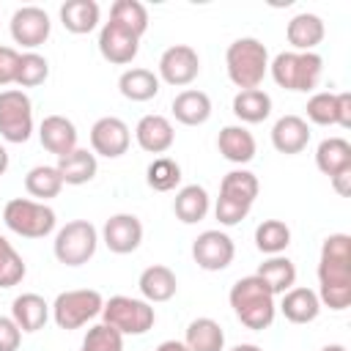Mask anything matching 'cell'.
I'll list each match as a JSON object with an SVG mask.
<instances>
[{"label":"cell","mask_w":351,"mask_h":351,"mask_svg":"<svg viewBox=\"0 0 351 351\" xmlns=\"http://www.w3.org/2000/svg\"><path fill=\"white\" fill-rule=\"evenodd\" d=\"M307 143H310V126L302 115H282L274 121V126H271L274 151L293 156V154H302L307 148Z\"/></svg>","instance_id":"e0dca14e"},{"label":"cell","mask_w":351,"mask_h":351,"mask_svg":"<svg viewBox=\"0 0 351 351\" xmlns=\"http://www.w3.org/2000/svg\"><path fill=\"white\" fill-rule=\"evenodd\" d=\"M329 181H332V186H335V192H337L340 197H348V195H351V170H343V173L332 176Z\"/></svg>","instance_id":"f6af8a7d"},{"label":"cell","mask_w":351,"mask_h":351,"mask_svg":"<svg viewBox=\"0 0 351 351\" xmlns=\"http://www.w3.org/2000/svg\"><path fill=\"white\" fill-rule=\"evenodd\" d=\"M318 302L335 313L351 304V236L332 233L318 258Z\"/></svg>","instance_id":"6da1fadb"},{"label":"cell","mask_w":351,"mask_h":351,"mask_svg":"<svg viewBox=\"0 0 351 351\" xmlns=\"http://www.w3.org/2000/svg\"><path fill=\"white\" fill-rule=\"evenodd\" d=\"M156 351H186V346L181 340H165L156 346Z\"/></svg>","instance_id":"bcb514c9"},{"label":"cell","mask_w":351,"mask_h":351,"mask_svg":"<svg viewBox=\"0 0 351 351\" xmlns=\"http://www.w3.org/2000/svg\"><path fill=\"white\" fill-rule=\"evenodd\" d=\"M192 258L206 271H222L236 258V244L225 230H203L192 241Z\"/></svg>","instance_id":"7c38bea8"},{"label":"cell","mask_w":351,"mask_h":351,"mask_svg":"<svg viewBox=\"0 0 351 351\" xmlns=\"http://www.w3.org/2000/svg\"><path fill=\"white\" fill-rule=\"evenodd\" d=\"M101 8L96 0H66L60 5V25L74 33V36H85L99 25Z\"/></svg>","instance_id":"4316f807"},{"label":"cell","mask_w":351,"mask_h":351,"mask_svg":"<svg viewBox=\"0 0 351 351\" xmlns=\"http://www.w3.org/2000/svg\"><path fill=\"white\" fill-rule=\"evenodd\" d=\"M134 140L137 145L145 151V154H165L173 148L176 143V132H173V123L165 118V115H143L134 126Z\"/></svg>","instance_id":"2e32d148"},{"label":"cell","mask_w":351,"mask_h":351,"mask_svg":"<svg viewBox=\"0 0 351 351\" xmlns=\"http://www.w3.org/2000/svg\"><path fill=\"white\" fill-rule=\"evenodd\" d=\"M137 288L143 293L145 302L156 304V302H170L178 291V280L173 274L170 266H162V263H154L148 269H143L140 280H137Z\"/></svg>","instance_id":"44dd1931"},{"label":"cell","mask_w":351,"mask_h":351,"mask_svg":"<svg viewBox=\"0 0 351 351\" xmlns=\"http://www.w3.org/2000/svg\"><path fill=\"white\" fill-rule=\"evenodd\" d=\"M228 302L236 313V318L252 329V332H263L271 326L274 315H277V304H274V293L266 288V282L258 274L241 277L230 285Z\"/></svg>","instance_id":"7a4b0ae2"},{"label":"cell","mask_w":351,"mask_h":351,"mask_svg":"<svg viewBox=\"0 0 351 351\" xmlns=\"http://www.w3.org/2000/svg\"><path fill=\"white\" fill-rule=\"evenodd\" d=\"M291 244V228L282 219H263L255 228V247L263 255H282Z\"/></svg>","instance_id":"e575fe53"},{"label":"cell","mask_w":351,"mask_h":351,"mask_svg":"<svg viewBox=\"0 0 351 351\" xmlns=\"http://www.w3.org/2000/svg\"><path fill=\"white\" fill-rule=\"evenodd\" d=\"M208 208H211V197L200 184H186L173 197V211L184 225H195V222L206 219Z\"/></svg>","instance_id":"484cf974"},{"label":"cell","mask_w":351,"mask_h":351,"mask_svg":"<svg viewBox=\"0 0 351 351\" xmlns=\"http://www.w3.org/2000/svg\"><path fill=\"white\" fill-rule=\"evenodd\" d=\"M33 134V101L25 90H0V137L5 143H27Z\"/></svg>","instance_id":"9c48e42d"},{"label":"cell","mask_w":351,"mask_h":351,"mask_svg":"<svg viewBox=\"0 0 351 351\" xmlns=\"http://www.w3.org/2000/svg\"><path fill=\"white\" fill-rule=\"evenodd\" d=\"M80 351H123V335L107 324H96L88 329Z\"/></svg>","instance_id":"60d3db41"},{"label":"cell","mask_w":351,"mask_h":351,"mask_svg":"<svg viewBox=\"0 0 351 351\" xmlns=\"http://www.w3.org/2000/svg\"><path fill=\"white\" fill-rule=\"evenodd\" d=\"M110 22H118L121 27L143 38V33L148 30V8L140 0H115L110 8Z\"/></svg>","instance_id":"d590c367"},{"label":"cell","mask_w":351,"mask_h":351,"mask_svg":"<svg viewBox=\"0 0 351 351\" xmlns=\"http://www.w3.org/2000/svg\"><path fill=\"white\" fill-rule=\"evenodd\" d=\"M269 74L280 88L307 93L318 85V80L324 74V58L318 52H291L288 49V52L274 55V60H269Z\"/></svg>","instance_id":"277c9868"},{"label":"cell","mask_w":351,"mask_h":351,"mask_svg":"<svg viewBox=\"0 0 351 351\" xmlns=\"http://www.w3.org/2000/svg\"><path fill=\"white\" fill-rule=\"evenodd\" d=\"M47 77H49V63L44 55H38V52L19 55V71H16V82H14V85H19V90L36 88V85L47 82Z\"/></svg>","instance_id":"f35d334b"},{"label":"cell","mask_w":351,"mask_h":351,"mask_svg":"<svg viewBox=\"0 0 351 351\" xmlns=\"http://www.w3.org/2000/svg\"><path fill=\"white\" fill-rule=\"evenodd\" d=\"M3 222L11 233L22 239H44L55 230L58 214L47 203H38L30 197H14L3 208Z\"/></svg>","instance_id":"5b68a950"},{"label":"cell","mask_w":351,"mask_h":351,"mask_svg":"<svg viewBox=\"0 0 351 351\" xmlns=\"http://www.w3.org/2000/svg\"><path fill=\"white\" fill-rule=\"evenodd\" d=\"M58 173L63 178V184L69 186H82L88 181H93L96 170H99V162H96V154L88 151V148H74L71 154L60 156L58 159Z\"/></svg>","instance_id":"d4e9b609"},{"label":"cell","mask_w":351,"mask_h":351,"mask_svg":"<svg viewBox=\"0 0 351 351\" xmlns=\"http://www.w3.org/2000/svg\"><path fill=\"white\" fill-rule=\"evenodd\" d=\"M38 140L49 154L60 159L77 148V126L66 115H47L38 126Z\"/></svg>","instance_id":"ac0fdd59"},{"label":"cell","mask_w":351,"mask_h":351,"mask_svg":"<svg viewBox=\"0 0 351 351\" xmlns=\"http://www.w3.org/2000/svg\"><path fill=\"white\" fill-rule=\"evenodd\" d=\"M170 110H173V118L178 123H184V126H203L211 118V99L203 90L186 88V90H181L173 99Z\"/></svg>","instance_id":"cb8c5ba5"},{"label":"cell","mask_w":351,"mask_h":351,"mask_svg":"<svg viewBox=\"0 0 351 351\" xmlns=\"http://www.w3.org/2000/svg\"><path fill=\"white\" fill-rule=\"evenodd\" d=\"M263 282H266V288L277 296H282L285 291H291L293 285H296V266H293V261L291 258H285V255H269L261 266H258V271H255Z\"/></svg>","instance_id":"f546056e"},{"label":"cell","mask_w":351,"mask_h":351,"mask_svg":"<svg viewBox=\"0 0 351 351\" xmlns=\"http://www.w3.org/2000/svg\"><path fill=\"white\" fill-rule=\"evenodd\" d=\"M326 27L318 14H296L285 25V38L291 44V52H315V47L324 41Z\"/></svg>","instance_id":"d6986e66"},{"label":"cell","mask_w":351,"mask_h":351,"mask_svg":"<svg viewBox=\"0 0 351 351\" xmlns=\"http://www.w3.org/2000/svg\"><path fill=\"white\" fill-rule=\"evenodd\" d=\"M186 351H222L225 348V332L214 318H195L186 326L184 335Z\"/></svg>","instance_id":"4dcf8cb0"},{"label":"cell","mask_w":351,"mask_h":351,"mask_svg":"<svg viewBox=\"0 0 351 351\" xmlns=\"http://www.w3.org/2000/svg\"><path fill=\"white\" fill-rule=\"evenodd\" d=\"M321 351H348V348H346L343 343H329V346H324Z\"/></svg>","instance_id":"681fc988"},{"label":"cell","mask_w":351,"mask_h":351,"mask_svg":"<svg viewBox=\"0 0 351 351\" xmlns=\"http://www.w3.org/2000/svg\"><path fill=\"white\" fill-rule=\"evenodd\" d=\"M101 307H104V299L99 291L93 288H74V291H63L55 296V302L49 304L52 310V318L60 329L71 332V329H80L85 326L88 321H93L96 315H101Z\"/></svg>","instance_id":"ba28073f"},{"label":"cell","mask_w":351,"mask_h":351,"mask_svg":"<svg viewBox=\"0 0 351 351\" xmlns=\"http://www.w3.org/2000/svg\"><path fill=\"white\" fill-rule=\"evenodd\" d=\"M118 90L123 99L129 101H148L159 93V77L151 71V69H126L121 77H118Z\"/></svg>","instance_id":"1f68e13d"},{"label":"cell","mask_w":351,"mask_h":351,"mask_svg":"<svg viewBox=\"0 0 351 351\" xmlns=\"http://www.w3.org/2000/svg\"><path fill=\"white\" fill-rule=\"evenodd\" d=\"M11 318L22 332H38L49 318V304L38 293H19L11 302Z\"/></svg>","instance_id":"83f0119b"},{"label":"cell","mask_w":351,"mask_h":351,"mask_svg":"<svg viewBox=\"0 0 351 351\" xmlns=\"http://www.w3.org/2000/svg\"><path fill=\"white\" fill-rule=\"evenodd\" d=\"M52 33L49 14L38 5H22L11 14V38L25 49H38Z\"/></svg>","instance_id":"8fae6325"},{"label":"cell","mask_w":351,"mask_h":351,"mask_svg":"<svg viewBox=\"0 0 351 351\" xmlns=\"http://www.w3.org/2000/svg\"><path fill=\"white\" fill-rule=\"evenodd\" d=\"M261 192V184H258V176L239 167V170H230L222 176V184H219V197L228 200V203H236L241 208H252L255 197Z\"/></svg>","instance_id":"7402d4cb"},{"label":"cell","mask_w":351,"mask_h":351,"mask_svg":"<svg viewBox=\"0 0 351 351\" xmlns=\"http://www.w3.org/2000/svg\"><path fill=\"white\" fill-rule=\"evenodd\" d=\"M5 170H8V151L5 145H0V176H5Z\"/></svg>","instance_id":"7dc6e473"},{"label":"cell","mask_w":351,"mask_h":351,"mask_svg":"<svg viewBox=\"0 0 351 351\" xmlns=\"http://www.w3.org/2000/svg\"><path fill=\"white\" fill-rule=\"evenodd\" d=\"M225 69H228L230 82L239 90L258 88L263 82V77L269 74V49H266V44L252 38V36L236 38L225 52Z\"/></svg>","instance_id":"3957f363"},{"label":"cell","mask_w":351,"mask_h":351,"mask_svg":"<svg viewBox=\"0 0 351 351\" xmlns=\"http://www.w3.org/2000/svg\"><path fill=\"white\" fill-rule=\"evenodd\" d=\"M315 165L324 176H337L343 170H351V143L346 137H326L315 148Z\"/></svg>","instance_id":"f1b7e54d"},{"label":"cell","mask_w":351,"mask_h":351,"mask_svg":"<svg viewBox=\"0 0 351 351\" xmlns=\"http://www.w3.org/2000/svg\"><path fill=\"white\" fill-rule=\"evenodd\" d=\"M200 74V58L189 44H173L159 58V82H167L173 88H184L195 82Z\"/></svg>","instance_id":"30bf717a"},{"label":"cell","mask_w":351,"mask_h":351,"mask_svg":"<svg viewBox=\"0 0 351 351\" xmlns=\"http://www.w3.org/2000/svg\"><path fill=\"white\" fill-rule=\"evenodd\" d=\"M233 115L241 123H261L271 115V96L261 88H250V90H239L233 96Z\"/></svg>","instance_id":"d6a6232c"},{"label":"cell","mask_w":351,"mask_h":351,"mask_svg":"<svg viewBox=\"0 0 351 351\" xmlns=\"http://www.w3.org/2000/svg\"><path fill=\"white\" fill-rule=\"evenodd\" d=\"M22 343V329L11 315H0V351H16Z\"/></svg>","instance_id":"7bdbcfd3"},{"label":"cell","mask_w":351,"mask_h":351,"mask_svg":"<svg viewBox=\"0 0 351 351\" xmlns=\"http://www.w3.org/2000/svg\"><path fill=\"white\" fill-rule=\"evenodd\" d=\"M307 121L315 126H337V93L321 90L307 99Z\"/></svg>","instance_id":"ab89813d"},{"label":"cell","mask_w":351,"mask_h":351,"mask_svg":"<svg viewBox=\"0 0 351 351\" xmlns=\"http://www.w3.org/2000/svg\"><path fill=\"white\" fill-rule=\"evenodd\" d=\"M27 266L22 255L14 250V244L0 233V288H14L22 282Z\"/></svg>","instance_id":"74e56055"},{"label":"cell","mask_w":351,"mask_h":351,"mask_svg":"<svg viewBox=\"0 0 351 351\" xmlns=\"http://www.w3.org/2000/svg\"><path fill=\"white\" fill-rule=\"evenodd\" d=\"M337 126L351 129V93H337Z\"/></svg>","instance_id":"ee69618b"},{"label":"cell","mask_w":351,"mask_h":351,"mask_svg":"<svg viewBox=\"0 0 351 351\" xmlns=\"http://www.w3.org/2000/svg\"><path fill=\"white\" fill-rule=\"evenodd\" d=\"M156 313L151 307V302L145 299H134V296H110L101 307V324L118 329L123 337L126 335H145L148 329H154Z\"/></svg>","instance_id":"8992f818"},{"label":"cell","mask_w":351,"mask_h":351,"mask_svg":"<svg viewBox=\"0 0 351 351\" xmlns=\"http://www.w3.org/2000/svg\"><path fill=\"white\" fill-rule=\"evenodd\" d=\"M129 143H132V132L115 115H104L90 126V151L96 156L118 159L129 151Z\"/></svg>","instance_id":"4fadbf2b"},{"label":"cell","mask_w":351,"mask_h":351,"mask_svg":"<svg viewBox=\"0 0 351 351\" xmlns=\"http://www.w3.org/2000/svg\"><path fill=\"white\" fill-rule=\"evenodd\" d=\"M25 189L30 197H36L38 203H47L49 197H58L63 189V178L58 173L55 165H36L27 170L25 176Z\"/></svg>","instance_id":"836d02e7"},{"label":"cell","mask_w":351,"mask_h":351,"mask_svg":"<svg viewBox=\"0 0 351 351\" xmlns=\"http://www.w3.org/2000/svg\"><path fill=\"white\" fill-rule=\"evenodd\" d=\"M99 247V230L88 219H71L66 222L52 241V252L63 266H82L96 255Z\"/></svg>","instance_id":"52a82bcc"},{"label":"cell","mask_w":351,"mask_h":351,"mask_svg":"<svg viewBox=\"0 0 351 351\" xmlns=\"http://www.w3.org/2000/svg\"><path fill=\"white\" fill-rule=\"evenodd\" d=\"M217 148L222 154V159L233 162V165H247L255 159V137L247 126L241 123H230V126H222L219 129V137H217Z\"/></svg>","instance_id":"ffe728a7"},{"label":"cell","mask_w":351,"mask_h":351,"mask_svg":"<svg viewBox=\"0 0 351 351\" xmlns=\"http://www.w3.org/2000/svg\"><path fill=\"white\" fill-rule=\"evenodd\" d=\"M137 49H140V38L121 27L118 22H104L101 30H99V52L107 63L112 66H126L137 58Z\"/></svg>","instance_id":"5bb4252c"},{"label":"cell","mask_w":351,"mask_h":351,"mask_svg":"<svg viewBox=\"0 0 351 351\" xmlns=\"http://www.w3.org/2000/svg\"><path fill=\"white\" fill-rule=\"evenodd\" d=\"M19 71V52L14 47H0V88L16 82Z\"/></svg>","instance_id":"b9f144b4"},{"label":"cell","mask_w":351,"mask_h":351,"mask_svg":"<svg viewBox=\"0 0 351 351\" xmlns=\"http://www.w3.org/2000/svg\"><path fill=\"white\" fill-rule=\"evenodd\" d=\"M230 351H263V348L255 346V343H239V346H233Z\"/></svg>","instance_id":"c3c4849f"},{"label":"cell","mask_w":351,"mask_h":351,"mask_svg":"<svg viewBox=\"0 0 351 351\" xmlns=\"http://www.w3.org/2000/svg\"><path fill=\"white\" fill-rule=\"evenodd\" d=\"M145 184L154 192H173L181 184V165L170 156H156L145 167Z\"/></svg>","instance_id":"8d00e7d4"},{"label":"cell","mask_w":351,"mask_h":351,"mask_svg":"<svg viewBox=\"0 0 351 351\" xmlns=\"http://www.w3.org/2000/svg\"><path fill=\"white\" fill-rule=\"evenodd\" d=\"M280 313H282L291 324H310V321H315V318H318V313H321L318 293H315L313 288L293 285L291 291H285V293H282Z\"/></svg>","instance_id":"603a6c76"},{"label":"cell","mask_w":351,"mask_h":351,"mask_svg":"<svg viewBox=\"0 0 351 351\" xmlns=\"http://www.w3.org/2000/svg\"><path fill=\"white\" fill-rule=\"evenodd\" d=\"M101 241L115 255H129L143 241V222L134 214H112L101 228Z\"/></svg>","instance_id":"9a60e30c"}]
</instances>
